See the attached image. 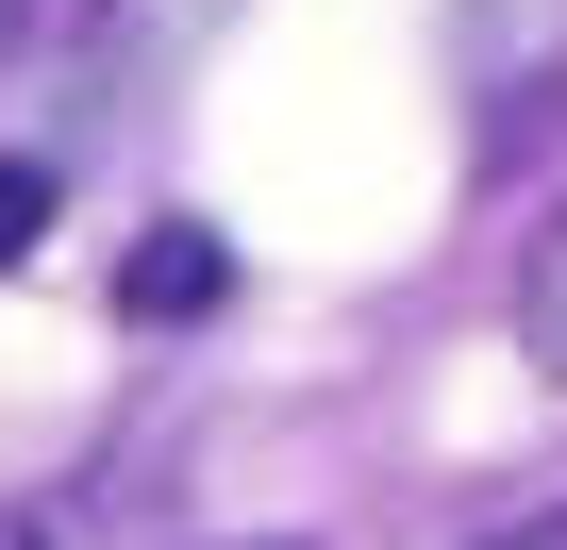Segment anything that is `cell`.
Segmentation results:
<instances>
[{
    "label": "cell",
    "mask_w": 567,
    "mask_h": 550,
    "mask_svg": "<svg viewBox=\"0 0 567 550\" xmlns=\"http://www.w3.org/2000/svg\"><path fill=\"white\" fill-rule=\"evenodd\" d=\"M217 284H234V267H217V234H151V250L117 267V301H134V318H200Z\"/></svg>",
    "instance_id": "obj_1"
},
{
    "label": "cell",
    "mask_w": 567,
    "mask_h": 550,
    "mask_svg": "<svg viewBox=\"0 0 567 550\" xmlns=\"http://www.w3.org/2000/svg\"><path fill=\"white\" fill-rule=\"evenodd\" d=\"M517 351L567 384V200L534 217V250H517Z\"/></svg>",
    "instance_id": "obj_2"
},
{
    "label": "cell",
    "mask_w": 567,
    "mask_h": 550,
    "mask_svg": "<svg viewBox=\"0 0 567 550\" xmlns=\"http://www.w3.org/2000/svg\"><path fill=\"white\" fill-rule=\"evenodd\" d=\"M34 234H51V167H34V151H0V267H18Z\"/></svg>",
    "instance_id": "obj_3"
},
{
    "label": "cell",
    "mask_w": 567,
    "mask_h": 550,
    "mask_svg": "<svg viewBox=\"0 0 567 550\" xmlns=\"http://www.w3.org/2000/svg\"><path fill=\"white\" fill-rule=\"evenodd\" d=\"M484 550H567V500H550V517H517V533H484Z\"/></svg>",
    "instance_id": "obj_4"
},
{
    "label": "cell",
    "mask_w": 567,
    "mask_h": 550,
    "mask_svg": "<svg viewBox=\"0 0 567 550\" xmlns=\"http://www.w3.org/2000/svg\"><path fill=\"white\" fill-rule=\"evenodd\" d=\"M0 550H51V517H34V500H0Z\"/></svg>",
    "instance_id": "obj_5"
},
{
    "label": "cell",
    "mask_w": 567,
    "mask_h": 550,
    "mask_svg": "<svg viewBox=\"0 0 567 550\" xmlns=\"http://www.w3.org/2000/svg\"><path fill=\"white\" fill-rule=\"evenodd\" d=\"M18 34H34V0H0V51H18Z\"/></svg>",
    "instance_id": "obj_6"
},
{
    "label": "cell",
    "mask_w": 567,
    "mask_h": 550,
    "mask_svg": "<svg viewBox=\"0 0 567 550\" xmlns=\"http://www.w3.org/2000/svg\"><path fill=\"white\" fill-rule=\"evenodd\" d=\"M250 550H301V533H250Z\"/></svg>",
    "instance_id": "obj_7"
}]
</instances>
